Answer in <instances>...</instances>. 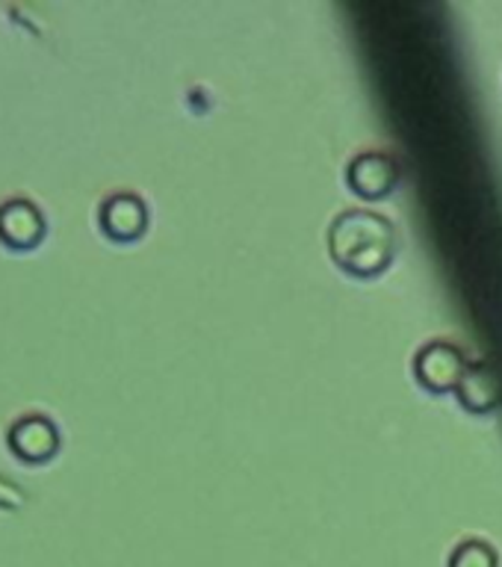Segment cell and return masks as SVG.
I'll use <instances>...</instances> for the list:
<instances>
[{
    "instance_id": "1",
    "label": "cell",
    "mask_w": 502,
    "mask_h": 567,
    "mask_svg": "<svg viewBox=\"0 0 502 567\" xmlns=\"http://www.w3.org/2000/svg\"><path fill=\"white\" fill-rule=\"evenodd\" d=\"M397 230L388 216L370 207H349L328 225V251L352 275H376L390 264Z\"/></svg>"
},
{
    "instance_id": "2",
    "label": "cell",
    "mask_w": 502,
    "mask_h": 567,
    "mask_svg": "<svg viewBox=\"0 0 502 567\" xmlns=\"http://www.w3.org/2000/svg\"><path fill=\"white\" fill-rule=\"evenodd\" d=\"M464 367H468V358L461 352V346H455L452 340H429L414 354L417 379L432 390L455 388Z\"/></svg>"
},
{
    "instance_id": "3",
    "label": "cell",
    "mask_w": 502,
    "mask_h": 567,
    "mask_svg": "<svg viewBox=\"0 0 502 567\" xmlns=\"http://www.w3.org/2000/svg\"><path fill=\"white\" fill-rule=\"evenodd\" d=\"M346 181L363 198H381V195H388L397 186V159L390 157L388 151H361V154H355L349 159Z\"/></svg>"
},
{
    "instance_id": "4",
    "label": "cell",
    "mask_w": 502,
    "mask_h": 567,
    "mask_svg": "<svg viewBox=\"0 0 502 567\" xmlns=\"http://www.w3.org/2000/svg\"><path fill=\"white\" fill-rule=\"evenodd\" d=\"M455 393L470 411H491L502 399V379L494 363L479 358V361H468L464 372H461Z\"/></svg>"
},
{
    "instance_id": "5",
    "label": "cell",
    "mask_w": 502,
    "mask_h": 567,
    "mask_svg": "<svg viewBox=\"0 0 502 567\" xmlns=\"http://www.w3.org/2000/svg\"><path fill=\"white\" fill-rule=\"evenodd\" d=\"M148 225V210L136 193H113L101 204V228L115 239L140 237Z\"/></svg>"
},
{
    "instance_id": "6",
    "label": "cell",
    "mask_w": 502,
    "mask_h": 567,
    "mask_svg": "<svg viewBox=\"0 0 502 567\" xmlns=\"http://www.w3.org/2000/svg\"><path fill=\"white\" fill-rule=\"evenodd\" d=\"M9 443H12V450L24 461H44L51 458L57 446H60V434H57V425L48 416L33 414L12 425Z\"/></svg>"
},
{
    "instance_id": "7",
    "label": "cell",
    "mask_w": 502,
    "mask_h": 567,
    "mask_svg": "<svg viewBox=\"0 0 502 567\" xmlns=\"http://www.w3.org/2000/svg\"><path fill=\"white\" fill-rule=\"evenodd\" d=\"M44 221L39 216L33 204L24 202V198H16V202H7L0 207V239L7 246L16 248H30L42 239Z\"/></svg>"
},
{
    "instance_id": "8",
    "label": "cell",
    "mask_w": 502,
    "mask_h": 567,
    "mask_svg": "<svg viewBox=\"0 0 502 567\" xmlns=\"http://www.w3.org/2000/svg\"><path fill=\"white\" fill-rule=\"evenodd\" d=\"M450 567H500V558L488 540L464 538L450 553Z\"/></svg>"
},
{
    "instance_id": "9",
    "label": "cell",
    "mask_w": 502,
    "mask_h": 567,
    "mask_svg": "<svg viewBox=\"0 0 502 567\" xmlns=\"http://www.w3.org/2000/svg\"><path fill=\"white\" fill-rule=\"evenodd\" d=\"M21 503V491L16 485H9L7 478H0V505H18Z\"/></svg>"
}]
</instances>
